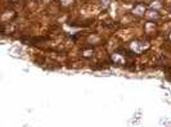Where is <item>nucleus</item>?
Masks as SVG:
<instances>
[{"mask_svg": "<svg viewBox=\"0 0 171 127\" xmlns=\"http://www.w3.org/2000/svg\"><path fill=\"white\" fill-rule=\"evenodd\" d=\"M157 16H158V14H157V12H156V10H154V12H153V10H149V12L147 13V17H149V18H153V17L156 18Z\"/></svg>", "mask_w": 171, "mask_h": 127, "instance_id": "20e7f679", "label": "nucleus"}, {"mask_svg": "<svg viewBox=\"0 0 171 127\" xmlns=\"http://www.w3.org/2000/svg\"><path fill=\"white\" fill-rule=\"evenodd\" d=\"M170 40H171V34H170Z\"/></svg>", "mask_w": 171, "mask_h": 127, "instance_id": "0eeeda50", "label": "nucleus"}, {"mask_svg": "<svg viewBox=\"0 0 171 127\" xmlns=\"http://www.w3.org/2000/svg\"><path fill=\"white\" fill-rule=\"evenodd\" d=\"M61 3H62L63 5H68V4L72 3V0H61Z\"/></svg>", "mask_w": 171, "mask_h": 127, "instance_id": "39448f33", "label": "nucleus"}, {"mask_svg": "<svg viewBox=\"0 0 171 127\" xmlns=\"http://www.w3.org/2000/svg\"><path fill=\"white\" fill-rule=\"evenodd\" d=\"M143 48H144V45L140 44V42H132V44H131V49H132L135 53H142Z\"/></svg>", "mask_w": 171, "mask_h": 127, "instance_id": "f257e3e1", "label": "nucleus"}, {"mask_svg": "<svg viewBox=\"0 0 171 127\" xmlns=\"http://www.w3.org/2000/svg\"><path fill=\"white\" fill-rule=\"evenodd\" d=\"M112 61L113 62H116V63H124V58H121L120 55H117V54H113L112 55Z\"/></svg>", "mask_w": 171, "mask_h": 127, "instance_id": "7ed1b4c3", "label": "nucleus"}, {"mask_svg": "<svg viewBox=\"0 0 171 127\" xmlns=\"http://www.w3.org/2000/svg\"><path fill=\"white\" fill-rule=\"evenodd\" d=\"M111 1H112V0H102V4H103L104 6H107V5H109Z\"/></svg>", "mask_w": 171, "mask_h": 127, "instance_id": "423d86ee", "label": "nucleus"}, {"mask_svg": "<svg viewBox=\"0 0 171 127\" xmlns=\"http://www.w3.org/2000/svg\"><path fill=\"white\" fill-rule=\"evenodd\" d=\"M144 10H145L144 5H138V6L134 9V14H136V16H142V14H144Z\"/></svg>", "mask_w": 171, "mask_h": 127, "instance_id": "f03ea898", "label": "nucleus"}, {"mask_svg": "<svg viewBox=\"0 0 171 127\" xmlns=\"http://www.w3.org/2000/svg\"><path fill=\"white\" fill-rule=\"evenodd\" d=\"M45 1H49V0H45Z\"/></svg>", "mask_w": 171, "mask_h": 127, "instance_id": "6e6552de", "label": "nucleus"}]
</instances>
